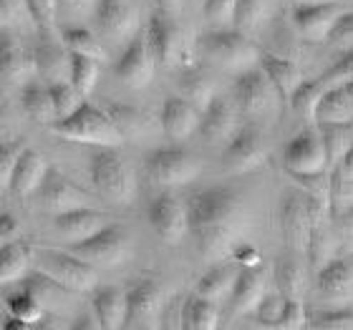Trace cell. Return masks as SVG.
I'll return each mask as SVG.
<instances>
[{
  "label": "cell",
  "instance_id": "obj_23",
  "mask_svg": "<svg viewBox=\"0 0 353 330\" xmlns=\"http://www.w3.org/2000/svg\"><path fill=\"white\" fill-rule=\"evenodd\" d=\"M199 121H202V114H199L197 106H192L187 99L182 96H170L162 106V116H159V124H162V132L174 141L190 139L192 134L199 129Z\"/></svg>",
  "mask_w": 353,
  "mask_h": 330
},
{
  "label": "cell",
  "instance_id": "obj_30",
  "mask_svg": "<svg viewBox=\"0 0 353 330\" xmlns=\"http://www.w3.org/2000/svg\"><path fill=\"white\" fill-rule=\"evenodd\" d=\"M21 103H23V111L33 121H38V124L51 126L59 121V114H56V106H53L51 86L46 81H41V79H33V81L21 88Z\"/></svg>",
  "mask_w": 353,
  "mask_h": 330
},
{
  "label": "cell",
  "instance_id": "obj_43",
  "mask_svg": "<svg viewBox=\"0 0 353 330\" xmlns=\"http://www.w3.org/2000/svg\"><path fill=\"white\" fill-rule=\"evenodd\" d=\"M51 86V96H53V106H56V114H59V121L61 118H68L74 116L76 111L81 109L83 99L86 96L79 91L71 81H59V83H48Z\"/></svg>",
  "mask_w": 353,
  "mask_h": 330
},
{
  "label": "cell",
  "instance_id": "obj_8",
  "mask_svg": "<svg viewBox=\"0 0 353 330\" xmlns=\"http://www.w3.org/2000/svg\"><path fill=\"white\" fill-rule=\"evenodd\" d=\"M144 33H147L149 45H152L159 66H179V61L184 56V33L179 25V15H172L157 8Z\"/></svg>",
  "mask_w": 353,
  "mask_h": 330
},
{
  "label": "cell",
  "instance_id": "obj_59",
  "mask_svg": "<svg viewBox=\"0 0 353 330\" xmlns=\"http://www.w3.org/2000/svg\"><path fill=\"white\" fill-rule=\"evenodd\" d=\"M154 3L159 10H167V13H172V15L182 13V0H154Z\"/></svg>",
  "mask_w": 353,
  "mask_h": 330
},
{
  "label": "cell",
  "instance_id": "obj_61",
  "mask_svg": "<svg viewBox=\"0 0 353 330\" xmlns=\"http://www.w3.org/2000/svg\"><path fill=\"white\" fill-rule=\"evenodd\" d=\"M301 3H333V0H301Z\"/></svg>",
  "mask_w": 353,
  "mask_h": 330
},
{
  "label": "cell",
  "instance_id": "obj_26",
  "mask_svg": "<svg viewBox=\"0 0 353 330\" xmlns=\"http://www.w3.org/2000/svg\"><path fill=\"white\" fill-rule=\"evenodd\" d=\"M91 310L96 313L103 330H124L129 325V300L126 290L119 287H101L91 300Z\"/></svg>",
  "mask_w": 353,
  "mask_h": 330
},
{
  "label": "cell",
  "instance_id": "obj_38",
  "mask_svg": "<svg viewBox=\"0 0 353 330\" xmlns=\"http://www.w3.org/2000/svg\"><path fill=\"white\" fill-rule=\"evenodd\" d=\"M109 116L114 118L117 129L121 132L124 139H137V136H147L152 134V118L144 111L134 109V106H109Z\"/></svg>",
  "mask_w": 353,
  "mask_h": 330
},
{
  "label": "cell",
  "instance_id": "obj_33",
  "mask_svg": "<svg viewBox=\"0 0 353 330\" xmlns=\"http://www.w3.org/2000/svg\"><path fill=\"white\" fill-rule=\"evenodd\" d=\"M61 38H63L68 51L76 53V56H88L94 61H109V51H106L101 36L94 33V30L81 28V25H63Z\"/></svg>",
  "mask_w": 353,
  "mask_h": 330
},
{
  "label": "cell",
  "instance_id": "obj_16",
  "mask_svg": "<svg viewBox=\"0 0 353 330\" xmlns=\"http://www.w3.org/2000/svg\"><path fill=\"white\" fill-rule=\"evenodd\" d=\"M283 164H285L288 174H318L331 167L328 154H325V144L321 139V132H301L298 136L288 141L285 152H283Z\"/></svg>",
  "mask_w": 353,
  "mask_h": 330
},
{
  "label": "cell",
  "instance_id": "obj_37",
  "mask_svg": "<svg viewBox=\"0 0 353 330\" xmlns=\"http://www.w3.org/2000/svg\"><path fill=\"white\" fill-rule=\"evenodd\" d=\"M318 132H321V139L325 144L328 164L339 167L343 162V156L348 154V149L353 147V124H321Z\"/></svg>",
  "mask_w": 353,
  "mask_h": 330
},
{
  "label": "cell",
  "instance_id": "obj_17",
  "mask_svg": "<svg viewBox=\"0 0 353 330\" xmlns=\"http://www.w3.org/2000/svg\"><path fill=\"white\" fill-rule=\"evenodd\" d=\"M154 68H157V59H154L152 45H149L147 33H137V36L126 43L124 53L119 56L114 71H117V76L126 83V86L144 88V86H149V81H152Z\"/></svg>",
  "mask_w": 353,
  "mask_h": 330
},
{
  "label": "cell",
  "instance_id": "obj_19",
  "mask_svg": "<svg viewBox=\"0 0 353 330\" xmlns=\"http://www.w3.org/2000/svg\"><path fill=\"white\" fill-rule=\"evenodd\" d=\"M232 94H235L237 109L248 114V116H260V114H268L272 109V99H275V86L270 83V79L265 76L263 68L252 66L243 74H237L235 86H232Z\"/></svg>",
  "mask_w": 353,
  "mask_h": 330
},
{
  "label": "cell",
  "instance_id": "obj_56",
  "mask_svg": "<svg viewBox=\"0 0 353 330\" xmlns=\"http://www.w3.org/2000/svg\"><path fill=\"white\" fill-rule=\"evenodd\" d=\"M235 257L243 267H263V255L252 245H240L235 249Z\"/></svg>",
  "mask_w": 353,
  "mask_h": 330
},
{
  "label": "cell",
  "instance_id": "obj_13",
  "mask_svg": "<svg viewBox=\"0 0 353 330\" xmlns=\"http://www.w3.org/2000/svg\"><path fill=\"white\" fill-rule=\"evenodd\" d=\"M38 79L46 83L71 81V51L66 48L59 30H38V43L33 48Z\"/></svg>",
  "mask_w": 353,
  "mask_h": 330
},
{
  "label": "cell",
  "instance_id": "obj_62",
  "mask_svg": "<svg viewBox=\"0 0 353 330\" xmlns=\"http://www.w3.org/2000/svg\"><path fill=\"white\" fill-rule=\"evenodd\" d=\"M139 330H152V328H139Z\"/></svg>",
  "mask_w": 353,
  "mask_h": 330
},
{
  "label": "cell",
  "instance_id": "obj_34",
  "mask_svg": "<svg viewBox=\"0 0 353 330\" xmlns=\"http://www.w3.org/2000/svg\"><path fill=\"white\" fill-rule=\"evenodd\" d=\"M220 325V308L217 302L205 298H190L182 310V330H217Z\"/></svg>",
  "mask_w": 353,
  "mask_h": 330
},
{
  "label": "cell",
  "instance_id": "obj_53",
  "mask_svg": "<svg viewBox=\"0 0 353 330\" xmlns=\"http://www.w3.org/2000/svg\"><path fill=\"white\" fill-rule=\"evenodd\" d=\"M353 209V179H343L333 172V187H331V214Z\"/></svg>",
  "mask_w": 353,
  "mask_h": 330
},
{
  "label": "cell",
  "instance_id": "obj_25",
  "mask_svg": "<svg viewBox=\"0 0 353 330\" xmlns=\"http://www.w3.org/2000/svg\"><path fill=\"white\" fill-rule=\"evenodd\" d=\"M316 121L321 124H353V79L336 83L321 96L316 109Z\"/></svg>",
  "mask_w": 353,
  "mask_h": 330
},
{
  "label": "cell",
  "instance_id": "obj_54",
  "mask_svg": "<svg viewBox=\"0 0 353 330\" xmlns=\"http://www.w3.org/2000/svg\"><path fill=\"white\" fill-rule=\"evenodd\" d=\"M96 8V0H59V15L76 21L83 15H91Z\"/></svg>",
  "mask_w": 353,
  "mask_h": 330
},
{
  "label": "cell",
  "instance_id": "obj_29",
  "mask_svg": "<svg viewBox=\"0 0 353 330\" xmlns=\"http://www.w3.org/2000/svg\"><path fill=\"white\" fill-rule=\"evenodd\" d=\"M129 300V323H147L149 318H154L162 305V287L157 285V280L141 278L126 290Z\"/></svg>",
  "mask_w": 353,
  "mask_h": 330
},
{
  "label": "cell",
  "instance_id": "obj_57",
  "mask_svg": "<svg viewBox=\"0 0 353 330\" xmlns=\"http://www.w3.org/2000/svg\"><path fill=\"white\" fill-rule=\"evenodd\" d=\"M68 330H103V328H101V323H99L96 313L91 310V313H81V316L76 318Z\"/></svg>",
  "mask_w": 353,
  "mask_h": 330
},
{
  "label": "cell",
  "instance_id": "obj_6",
  "mask_svg": "<svg viewBox=\"0 0 353 330\" xmlns=\"http://www.w3.org/2000/svg\"><path fill=\"white\" fill-rule=\"evenodd\" d=\"M144 169L152 182L162 187H182L194 182L202 172V164L194 154L179 147H159L149 152L144 159Z\"/></svg>",
  "mask_w": 353,
  "mask_h": 330
},
{
  "label": "cell",
  "instance_id": "obj_31",
  "mask_svg": "<svg viewBox=\"0 0 353 330\" xmlns=\"http://www.w3.org/2000/svg\"><path fill=\"white\" fill-rule=\"evenodd\" d=\"M21 287L23 290H28L33 298H36L43 308H63V305H68L71 302V290L68 287H63L61 282H56L53 278H48L46 272H33V275H26V278L21 280Z\"/></svg>",
  "mask_w": 353,
  "mask_h": 330
},
{
  "label": "cell",
  "instance_id": "obj_47",
  "mask_svg": "<svg viewBox=\"0 0 353 330\" xmlns=\"http://www.w3.org/2000/svg\"><path fill=\"white\" fill-rule=\"evenodd\" d=\"M290 176L301 184V189L305 192L308 197L318 199V202H328V205H331L333 176H328L325 172H318V174H290Z\"/></svg>",
  "mask_w": 353,
  "mask_h": 330
},
{
  "label": "cell",
  "instance_id": "obj_4",
  "mask_svg": "<svg viewBox=\"0 0 353 330\" xmlns=\"http://www.w3.org/2000/svg\"><path fill=\"white\" fill-rule=\"evenodd\" d=\"M88 174L99 197L111 205H129L134 197V179L117 147H99L88 159Z\"/></svg>",
  "mask_w": 353,
  "mask_h": 330
},
{
  "label": "cell",
  "instance_id": "obj_5",
  "mask_svg": "<svg viewBox=\"0 0 353 330\" xmlns=\"http://www.w3.org/2000/svg\"><path fill=\"white\" fill-rule=\"evenodd\" d=\"M36 267L63 287H68L71 293H88L99 282V272L94 265L83 262L71 249H36Z\"/></svg>",
  "mask_w": 353,
  "mask_h": 330
},
{
  "label": "cell",
  "instance_id": "obj_41",
  "mask_svg": "<svg viewBox=\"0 0 353 330\" xmlns=\"http://www.w3.org/2000/svg\"><path fill=\"white\" fill-rule=\"evenodd\" d=\"M268 8H270V0H237L232 28L243 30V33L258 30L268 18Z\"/></svg>",
  "mask_w": 353,
  "mask_h": 330
},
{
  "label": "cell",
  "instance_id": "obj_46",
  "mask_svg": "<svg viewBox=\"0 0 353 330\" xmlns=\"http://www.w3.org/2000/svg\"><path fill=\"white\" fill-rule=\"evenodd\" d=\"M0 23H3V30H18L33 23L28 0H0Z\"/></svg>",
  "mask_w": 353,
  "mask_h": 330
},
{
  "label": "cell",
  "instance_id": "obj_1",
  "mask_svg": "<svg viewBox=\"0 0 353 330\" xmlns=\"http://www.w3.org/2000/svg\"><path fill=\"white\" fill-rule=\"evenodd\" d=\"M190 232L197 237L199 252L210 260L220 257L237 243L245 227L243 197L232 187H207L187 199Z\"/></svg>",
  "mask_w": 353,
  "mask_h": 330
},
{
  "label": "cell",
  "instance_id": "obj_51",
  "mask_svg": "<svg viewBox=\"0 0 353 330\" xmlns=\"http://www.w3.org/2000/svg\"><path fill=\"white\" fill-rule=\"evenodd\" d=\"M325 43H331L333 48H339V51H343V53L353 51V10H346V13L341 15Z\"/></svg>",
  "mask_w": 353,
  "mask_h": 330
},
{
  "label": "cell",
  "instance_id": "obj_52",
  "mask_svg": "<svg viewBox=\"0 0 353 330\" xmlns=\"http://www.w3.org/2000/svg\"><path fill=\"white\" fill-rule=\"evenodd\" d=\"M331 222H333L336 240H339V249L343 255H351L353 252V209L331 214Z\"/></svg>",
  "mask_w": 353,
  "mask_h": 330
},
{
  "label": "cell",
  "instance_id": "obj_42",
  "mask_svg": "<svg viewBox=\"0 0 353 330\" xmlns=\"http://www.w3.org/2000/svg\"><path fill=\"white\" fill-rule=\"evenodd\" d=\"M288 302H290V298L283 295L280 290L278 293L265 295L263 300H260V305L255 308V320H258L260 328L278 330L280 320H283V316H285V310H288Z\"/></svg>",
  "mask_w": 353,
  "mask_h": 330
},
{
  "label": "cell",
  "instance_id": "obj_12",
  "mask_svg": "<svg viewBox=\"0 0 353 330\" xmlns=\"http://www.w3.org/2000/svg\"><path fill=\"white\" fill-rule=\"evenodd\" d=\"M147 220L154 229V235L164 240L167 245H176L184 237V232H190V214H187V202L176 199L174 194L164 192L157 194L149 202Z\"/></svg>",
  "mask_w": 353,
  "mask_h": 330
},
{
  "label": "cell",
  "instance_id": "obj_58",
  "mask_svg": "<svg viewBox=\"0 0 353 330\" xmlns=\"http://www.w3.org/2000/svg\"><path fill=\"white\" fill-rule=\"evenodd\" d=\"M336 174L343 176V179H353V147L348 149V154L343 156V162L336 167Z\"/></svg>",
  "mask_w": 353,
  "mask_h": 330
},
{
  "label": "cell",
  "instance_id": "obj_48",
  "mask_svg": "<svg viewBox=\"0 0 353 330\" xmlns=\"http://www.w3.org/2000/svg\"><path fill=\"white\" fill-rule=\"evenodd\" d=\"M38 30H59V0H28Z\"/></svg>",
  "mask_w": 353,
  "mask_h": 330
},
{
  "label": "cell",
  "instance_id": "obj_15",
  "mask_svg": "<svg viewBox=\"0 0 353 330\" xmlns=\"http://www.w3.org/2000/svg\"><path fill=\"white\" fill-rule=\"evenodd\" d=\"M38 205L53 214H63L71 209H81V207H94V197L76 187L68 176H63L59 169H48L41 189L36 192Z\"/></svg>",
  "mask_w": 353,
  "mask_h": 330
},
{
  "label": "cell",
  "instance_id": "obj_45",
  "mask_svg": "<svg viewBox=\"0 0 353 330\" xmlns=\"http://www.w3.org/2000/svg\"><path fill=\"white\" fill-rule=\"evenodd\" d=\"M308 325L313 330H353L351 308H325L308 316Z\"/></svg>",
  "mask_w": 353,
  "mask_h": 330
},
{
  "label": "cell",
  "instance_id": "obj_44",
  "mask_svg": "<svg viewBox=\"0 0 353 330\" xmlns=\"http://www.w3.org/2000/svg\"><path fill=\"white\" fill-rule=\"evenodd\" d=\"M96 81H99V61L71 53V83L83 96H88L96 88Z\"/></svg>",
  "mask_w": 353,
  "mask_h": 330
},
{
  "label": "cell",
  "instance_id": "obj_14",
  "mask_svg": "<svg viewBox=\"0 0 353 330\" xmlns=\"http://www.w3.org/2000/svg\"><path fill=\"white\" fill-rule=\"evenodd\" d=\"M318 300L328 308H351L353 302V262L346 255L333 257L316 275Z\"/></svg>",
  "mask_w": 353,
  "mask_h": 330
},
{
  "label": "cell",
  "instance_id": "obj_36",
  "mask_svg": "<svg viewBox=\"0 0 353 330\" xmlns=\"http://www.w3.org/2000/svg\"><path fill=\"white\" fill-rule=\"evenodd\" d=\"M30 255L23 243H8L0 245V282L3 285H13L21 282L28 272Z\"/></svg>",
  "mask_w": 353,
  "mask_h": 330
},
{
  "label": "cell",
  "instance_id": "obj_60",
  "mask_svg": "<svg viewBox=\"0 0 353 330\" xmlns=\"http://www.w3.org/2000/svg\"><path fill=\"white\" fill-rule=\"evenodd\" d=\"M3 330H33V325L26 323V320H21V318L8 316L6 323H3Z\"/></svg>",
  "mask_w": 353,
  "mask_h": 330
},
{
  "label": "cell",
  "instance_id": "obj_22",
  "mask_svg": "<svg viewBox=\"0 0 353 330\" xmlns=\"http://www.w3.org/2000/svg\"><path fill=\"white\" fill-rule=\"evenodd\" d=\"M237 129V114L235 106L222 99V96H214L212 103L202 111V121H199V134L207 144H228Z\"/></svg>",
  "mask_w": 353,
  "mask_h": 330
},
{
  "label": "cell",
  "instance_id": "obj_2",
  "mask_svg": "<svg viewBox=\"0 0 353 330\" xmlns=\"http://www.w3.org/2000/svg\"><path fill=\"white\" fill-rule=\"evenodd\" d=\"M51 132L61 139L79 141V144H88V147H119L124 136L117 129L114 118L109 116V111L83 103L81 109L76 111L74 116L61 118L56 124H51Z\"/></svg>",
  "mask_w": 353,
  "mask_h": 330
},
{
  "label": "cell",
  "instance_id": "obj_35",
  "mask_svg": "<svg viewBox=\"0 0 353 330\" xmlns=\"http://www.w3.org/2000/svg\"><path fill=\"white\" fill-rule=\"evenodd\" d=\"M275 282H278V290L283 295L301 300L303 290H305V267H303L301 257H278V262H275Z\"/></svg>",
  "mask_w": 353,
  "mask_h": 330
},
{
  "label": "cell",
  "instance_id": "obj_32",
  "mask_svg": "<svg viewBox=\"0 0 353 330\" xmlns=\"http://www.w3.org/2000/svg\"><path fill=\"white\" fill-rule=\"evenodd\" d=\"M237 272L240 270H235L232 265H217V267H212V270L205 272V275L199 278L197 295L212 302L230 300L232 287H235V280H237Z\"/></svg>",
  "mask_w": 353,
  "mask_h": 330
},
{
  "label": "cell",
  "instance_id": "obj_11",
  "mask_svg": "<svg viewBox=\"0 0 353 330\" xmlns=\"http://www.w3.org/2000/svg\"><path fill=\"white\" fill-rule=\"evenodd\" d=\"M348 8L343 0L333 3H295L293 6V25L308 43H323L331 36L333 25L346 13Z\"/></svg>",
  "mask_w": 353,
  "mask_h": 330
},
{
  "label": "cell",
  "instance_id": "obj_10",
  "mask_svg": "<svg viewBox=\"0 0 353 330\" xmlns=\"http://www.w3.org/2000/svg\"><path fill=\"white\" fill-rule=\"evenodd\" d=\"M278 222L283 229L288 247L293 252H305L313 232V217H310V199L305 192H288L278 207Z\"/></svg>",
  "mask_w": 353,
  "mask_h": 330
},
{
  "label": "cell",
  "instance_id": "obj_39",
  "mask_svg": "<svg viewBox=\"0 0 353 330\" xmlns=\"http://www.w3.org/2000/svg\"><path fill=\"white\" fill-rule=\"evenodd\" d=\"M179 96L187 99L192 106H197L199 111H205L214 99V86L205 74L192 71V74H184L179 79Z\"/></svg>",
  "mask_w": 353,
  "mask_h": 330
},
{
  "label": "cell",
  "instance_id": "obj_7",
  "mask_svg": "<svg viewBox=\"0 0 353 330\" xmlns=\"http://www.w3.org/2000/svg\"><path fill=\"white\" fill-rule=\"evenodd\" d=\"M68 249L99 270V267L124 265L132 255V240H129L124 227L111 222L109 227H103L101 232H96L94 237H88L83 243H74Z\"/></svg>",
  "mask_w": 353,
  "mask_h": 330
},
{
  "label": "cell",
  "instance_id": "obj_50",
  "mask_svg": "<svg viewBox=\"0 0 353 330\" xmlns=\"http://www.w3.org/2000/svg\"><path fill=\"white\" fill-rule=\"evenodd\" d=\"M237 0H205V18L214 28H228L235 23Z\"/></svg>",
  "mask_w": 353,
  "mask_h": 330
},
{
  "label": "cell",
  "instance_id": "obj_21",
  "mask_svg": "<svg viewBox=\"0 0 353 330\" xmlns=\"http://www.w3.org/2000/svg\"><path fill=\"white\" fill-rule=\"evenodd\" d=\"M111 225V217L96 207H81V209H71V212L56 214L53 220V229L59 232L63 240L74 243H83L88 237H94L96 232H101L103 227Z\"/></svg>",
  "mask_w": 353,
  "mask_h": 330
},
{
  "label": "cell",
  "instance_id": "obj_27",
  "mask_svg": "<svg viewBox=\"0 0 353 330\" xmlns=\"http://www.w3.org/2000/svg\"><path fill=\"white\" fill-rule=\"evenodd\" d=\"M48 164L41 154H38L36 149H26L21 156V162L15 167L13 176H10V184H8V189L13 192L15 197H30V194H36L41 189V184H43L46 174H48Z\"/></svg>",
  "mask_w": 353,
  "mask_h": 330
},
{
  "label": "cell",
  "instance_id": "obj_18",
  "mask_svg": "<svg viewBox=\"0 0 353 330\" xmlns=\"http://www.w3.org/2000/svg\"><path fill=\"white\" fill-rule=\"evenodd\" d=\"M268 159V141L258 129H240V132L232 136V139L225 144V152H222V164L228 172L232 174H245V172H252L258 169L260 164Z\"/></svg>",
  "mask_w": 353,
  "mask_h": 330
},
{
  "label": "cell",
  "instance_id": "obj_9",
  "mask_svg": "<svg viewBox=\"0 0 353 330\" xmlns=\"http://www.w3.org/2000/svg\"><path fill=\"white\" fill-rule=\"evenodd\" d=\"M94 28L103 41L114 43H129L137 36V8L132 0H96Z\"/></svg>",
  "mask_w": 353,
  "mask_h": 330
},
{
  "label": "cell",
  "instance_id": "obj_24",
  "mask_svg": "<svg viewBox=\"0 0 353 330\" xmlns=\"http://www.w3.org/2000/svg\"><path fill=\"white\" fill-rule=\"evenodd\" d=\"M260 68H263L265 76L270 79V83L275 86L280 99L288 103L293 101L295 94H298L303 88V83H305L303 71L295 66L293 61L272 56V53H260Z\"/></svg>",
  "mask_w": 353,
  "mask_h": 330
},
{
  "label": "cell",
  "instance_id": "obj_40",
  "mask_svg": "<svg viewBox=\"0 0 353 330\" xmlns=\"http://www.w3.org/2000/svg\"><path fill=\"white\" fill-rule=\"evenodd\" d=\"M6 308H8V316L21 318V320H26V323H30V325L41 323V320H43V313H46L43 305H41L28 290H23V287H18L15 293L8 295Z\"/></svg>",
  "mask_w": 353,
  "mask_h": 330
},
{
  "label": "cell",
  "instance_id": "obj_3",
  "mask_svg": "<svg viewBox=\"0 0 353 330\" xmlns=\"http://www.w3.org/2000/svg\"><path fill=\"white\" fill-rule=\"evenodd\" d=\"M199 51L210 63L243 74L260 63V51L255 48L248 33L237 28H212L199 38Z\"/></svg>",
  "mask_w": 353,
  "mask_h": 330
},
{
  "label": "cell",
  "instance_id": "obj_20",
  "mask_svg": "<svg viewBox=\"0 0 353 330\" xmlns=\"http://www.w3.org/2000/svg\"><path fill=\"white\" fill-rule=\"evenodd\" d=\"M0 68H3V79L8 83H15L21 88L38 79L33 53L23 48L18 36H13V30H3V36H0Z\"/></svg>",
  "mask_w": 353,
  "mask_h": 330
},
{
  "label": "cell",
  "instance_id": "obj_28",
  "mask_svg": "<svg viewBox=\"0 0 353 330\" xmlns=\"http://www.w3.org/2000/svg\"><path fill=\"white\" fill-rule=\"evenodd\" d=\"M265 298V270L263 267H243L237 272L235 287L230 295L232 313H255Z\"/></svg>",
  "mask_w": 353,
  "mask_h": 330
},
{
  "label": "cell",
  "instance_id": "obj_49",
  "mask_svg": "<svg viewBox=\"0 0 353 330\" xmlns=\"http://www.w3.org/2000/svg\"><path fill=\"white\" fill-rule=\"evenodd\" d=\"M26 149H28L26 139L8 141V144H3V149H0V182H3L6 189H8V184H10V176H13L15 167H18Z\"/></svg>",
  "mask_w": 353,
  "mask_h": 330
},
{
  "label": "cell",
  "instance_id": "obj_55",
  "mask_svg": "<svg viewBox=\"0 0 353 330\" xmlns=\"http://www.w3.org/2000/svg\"><path fill=\"white\" fill-rule=\"evenodd\" d=\"M18 235H21V222L18 217H13L10 212L0 214V243H18Z\"/></svg>",
  "mask_w": 353,
  "mask_h": 330
}]
</instances>
